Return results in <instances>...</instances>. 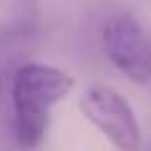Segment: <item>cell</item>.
<instances>
[{
	"label": "cell",
	"mask_w": 151,
	"mask_h": 151,
	"mask_svg": "<svg viewBox=\"0 0 151 151\" xmlns=\"http://www.w3.org/2000/svg\"><path fill=\"white\" fill-rule=\"evenodd\" d=\"M76 88V78L65 70L40 60H25L10 73V108L13 136L18 146L33 151L43 144L50 126V108Z\"/></svg>",
	"instance_id": "1"
},
{
	"label": "cell",
	"mask_w": 151,
	"mask_h": 151,
	"mask_svg": "<svg viewBox=\"0 0 151 151\" xmlns=\"http://www.w3.org/2000/svg\"><path fill=\"white\" fill-rule=\"evenodd\" d=\"M81 116L116 151H141V126L131 103L108 86H91L78 96Z\"/></svg>",
	"instance_id": "2"
},
{
	"label": "cell",
	"mask_w": 151,
	"mask_h": 151,
	"mask_svg": "<svg viewBox=\"0 0 151 151\" xmlns=\"http://www.w3.org/2000/svg\"><path fill=\"white\" fill-rule=\"evenodd\" d=\"M101 43L113 68L134 83H151V35L131 13H119L106 20Z\"/></svg>",
	"instance_id": "3"
},
{
	"label": "cell",
	"mask_w": 151,
	"mask_h": 151,
	"mask_svg": "<svg viewBox=\"0 0 151 151\" xmlns=\"http://www.w3.org/2000/svg\"><path fill=\"white\" fill-rule=\"evenodd\" d=\"M38 0H0V30L13 38H28L38 23Z\"/></svg>",
	"instance_id": "4"
},
{
	"label": "cell",
	"mask_w": 151,
	"mask_h": 151,
	"mask_svg": "<svg viewBox=\"0 0 151 151\" xmlns=\"http://www.w3.org/2000/svg\"><path fill=\"white\" fill-rule=\"evenodd\" d=\"M13 40H18V38H13V35H8V33H3V30H0V50H3V48H8V45H10Z\"/></svg>",
	"instance_id": "5"
}]
</instances>
